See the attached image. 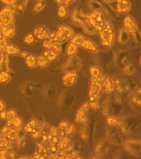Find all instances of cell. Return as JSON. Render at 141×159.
Wrapping results in <instances>:
<instances>
[{
	"mask_svg": "<svg viewBox=\"0 0 141 159\" xmlns=\"http://www.w3.org/2000/svg\"><path fill=\"white\" fill-rule=\"evenodd\" d=\"M85 38L83 35L81 34H76L73 35L71 39V43L74 44L76 45L78 47L81 46L82 43L83 42Z\"/></svg>",
	"mask_w": 141,
	"mask_h": 159,
	"instance_id": "d6986e66",
	"label": "cell"
},
{
	"mask_svg": "<svg viewBox=\"0 0 141 159\" xmlns=\"http://www.w3.org/2000/svg\"><path fill=\"white\" fill-rule=\"evenodd\" d=\"M33 35L36 39L44 40L49 37L50 33L46 28L37 27L34 30Z\"/></svg>",
	"mask_w": 141,
	"mask_h": 159,
	"instance_id": "8fae6325",
	"label": "cell"
},
{
	"mask_svg": "<svg viewBox=\"0 0 141 159\" xmlns=\"http://www.w3.org/2000/svg\"><path fill=\"white\" fill-rule=\"evenodd\" d=\"M6 52L11 55H17L19 53V50L17 48L13 45H7L6 47Z\"/></svg>",
	"mask_w": 141,
	"mask_h": 159,
	"instance_id": "83f0119b",
	"label": "cell"
},
{
	"mask_svg": "<svg viewBox=\"0 0 141 159\" xmlns=\"http://www.w3.org/2000/svg\"><path fill=\"white\" fill-rule=\"evenodd\" d=\"M1 1L7 5H13L14 3V0H1Z\"/></svg>",
	"mask_w": 141,
	"mask_h": 159,
	"instance_id": "60d3db41",
	"label": "cell"
},
{
	"mask_svg": "<svg viewBox=\"0 0 141 159\" xmlns=\"http://www.w3.org/2000/svg\"><path fill=\"white\" fill-rule=\"evenodd\" d=\"M45 5H46L45 0H40L39 1L35 6L33 12L34 13L39 12L40 11H41L44 8Z\"/></svg>",
	"mask_w": 141,
	"mask_h": 159,
	"instance_id": "d4e9b609",
	"label": "cell"
},
{
	"mask_svg": "<svg viewBox=\"0 0 141 159\" xmlns=\"http://www.w3.org/2000/svg\"><path fill=\"white\" fill-rule=\"evenodd\" d=\"M50 61L44 55H42L37 57V66L40 67H46L49 64Z\"/></svg>",
	"mask_w": 141,
	"mask_h": 159,
	"instance_id": "603a6c76",
	"label": "cell"
},
{
	"mask_svg": "<svg viewBox=\"0 0 141 159\" xmlns=\"http://www.w3.org/2000/svg\"><path fill=\"white\" fill-rule=\"evenodd\" d=\"M13 124L15 125V127H19L20 124H21V120L20 118H15L14 119V122H13Z\"/></svg>",
	"mask_w": 141,
	"mask_h": 159,
	"instance_id": "f35d334b",
	"label": "cell"
},
{
	"mask_svg": "<svg viewBox=\"0 0 141 159\" xmlns=\"http://www.w3.org/2000/svg\"><path fill=\"white\" fill-rule=\"evenodd\" d=\"M89 108L88 103H85L83 104L76 115V122H85L86 120V113Z\"/></svg>",
	"mask_w": 141,
	"mask_h": 159,
	"instance_id": "7c38bea8",
	"label": "cell"
},
{
	"mask_svg": "<svg viewBox=\"0 0 141 159\" xmlns=\"http://www.w3.org/2000/svg\"><path fill=\"white\" fill-rule=\"evenodd\" d=\"M69 143V138L68 136L66 135L64 138H62V139H60L59 142L58 143V149L59 150H64V149L66 148Z\"/></svg>",
	"mask_w": 141,
	"mask_h": 159,
	"instance_id": "44dd1931",
	"label": "cell"
},
{
	"mask_svg": "<svg viewBox=\"0 0 141 159\" xmlns=\"http://www.w3.org/2000/svg\"><path fill=\"white\" fill-rule=\"evenodd\" d=\"M108 123L110 125H112V126H115V125H119V124H120L119 121L117 119L114 118H112V117H110L108 119Z\"/></svg>",
	"mask_w": 141,
	"mask_h": 159,
	"instance_id": "e575fe53",
	"label": "cell"
},
{
	"mask_svg": "<svg viewBox=\"0 0 141 159\" xmlns=\"http://www.w3.org/2000/svg\"><path fill=\"white\" fill-rule=\"evenodd\" d=\"M102 86L103 91L107 93H111L114 89V86L111 80L107 77H103Z\"/></svg>",
	"mask_w": 141,
	"mask_h": 159,
	"instance_id": "9a60e30c",
	"label": "cell"
},
{
	"mask_svg": "<svg viewBox=\"0 0 141 159\" xmlns=\"http://www.w3.org/2000/svg\"><path fill=\"white\" fill-rule=\"evenodd\" d=\"M87 16L94 29L100 32L107 21L105 20L103 15L100 11H96L90 15H87Z\"/></svg>",
	"mask_w": 141,
	"mask_h": 159,
	"instance_id": "5b68a950",
	"label": "cell"
},
{
	"mask_svg": "<svg viewBox=\"0 0 141 159\" xmlns=\"http://www.w3.org/2000/svg\"><path fill=\"white\" fill-rule=\"evenodd\" d=\"M68 124L67 122H61L59 124V129L64 130V129H66L68 127Z\"/></svg>",
	"mask_w": 141,
	"mask_h": 159,
	"instance_id": "8d00e7d4",
	"label": "cell"
},
{
	"mask_svg": "<svg viewBox=\"0 0 141 159\" xmlns=\"http://www.w3.org/2000/svg\"><path fill=\"white\" fill-rule=\"evenodd\" d=\"M61 43L53 39L50 35L47 39L44 40L43 42V46L45 48L47 49L54 50L58 52L61 50Z\"/></svg>",
	"mask_w": 141,
	"mask_h": 159,
	"instance_id": "30bf717a",
	"label": "cell"
},
{
	"mask_svg": "<svg viewBox=\"0 0 141 159\" xmlns=\"http://www.w3.org/2000/svg\"><path fill=\"white\" fill-rule=\"evenodd\" d=\"M125 147L130 153L134 155H141V143L136 140H130L126 143Z\"/></svg>",
	"mask_w": 141,
	"mask_h": 159,
	"instance_id": "ba28073f",
	"label": "cell"
},
{
	"mask_svg": "<svg viewBox=\"0 0 141 159\" xmlns=\"http://www.w3.org/2000/svg\"><path fill=\"white\" fill-rule=\"evenodd\" d=\"M1 25V29L3 35L8 37H12L15 34V29L13 27V25Z\"/></svg>",
	"mask_w": 141,
	"mask_h": 159,
	"instance_id": "2e32d148",
	"label": "cell"
},
{
	"mask_svg": "<svg viewBox=\"0 0 141 159\" xmlns=\"http://www.w3.org/2000/svg\"><path fill=\"white\" fill-rule=\"evenodd\" d=\"M117 10L120 13H127L131 9L129 0H117Z\"/></svg>",
	"mask_w": 141,
	"mask_h": 159,
	"instance_id": "4fadbf2b",
	"label": "cell"
},
{
	"mask_svg": "<svg viewBox=\"0 0 141 159\" xmlns=\"http://www.w3.org/2000/svg\"><path fill=\"white\" fill-rule=\"evenodd\" d=\"M90 106L92 107L93 109H96L98 108V104H97V102H95V101H94V102H90Z\"/></svg>",
	"mask_w": 141,
	"mask_h": 159,
	"instance_id": "ab89813d",
	"label": "cell"
},
{
	"mask_svg": "<svg viewBox=\"0 0 141 159\" xmlns=\"http://www.w3.org/2000/svg\"><path fill=\"white\" fill-rule=\"evenodd\" d=\"M68 14V10L67 9V7L64 6H59V8L57 10V15L59 17L61 18L66 17Z\"/></svg>",
	"mask_w": 141,
	"mask_h": 159,
	"instance_id": "484cf974",
	"label": "cell"
},
{
	"mask_svg": "<svg viewBox=\"0 0 141 159\" xmlns=\"http://www.w3.org/2000/svg\"><path fill=\"white\" fill-rule=\"evenodd\" d=\"M43 55H44L45 57L47 58V60L50 62L55 61L57 59L58 57V52L56 51H55L54 50L47 49L43 53Z\"/></svg>",
	"mask_w": 141,
	"mask_h": 159,
	"instance_id": "ac0fdd59",
	"label": "cell"
},
{
	"mask_svg": "<svg viewBox=\"0 0 141 159\" xmlns=\"http://www.w3.org/2000/svg\"><path fill=\"white\" fill-rule=\"evenodd\" d=\"M77 50H78V46L70 43L67 48V50H66L67 54L70 57H72L76 55Z\"/></svg>",
	"mask_w": 141,
	"mask_h": 159,
	"instance_id": "7402d4cb",
	"label": "cell"
},
{
	"mask_svg": "<svg viewBox=\"0 0 141 159\" xmlns=\"http://www.w3.org/2000/svg\"><path fill=\"white\" fill-rule=\"evenodd\" d=\"M74 129H75V127L73 124L68 125V127L64 130V133L66 134V135L68 136L69 135L73 134L74 131Z\"/></svg>",
	"mask_w": 141,
	"mask_h": 159,
	"instance_id": "d6a6232c",
	"label": "cell"
},
{
	"mask_svg": "<svg viewBox=\"0 0 141 159\" xmlns=\"http://www.w3.org/2000/svg\"><path fill=\"white\" fill-rule=\"evenodd\" d=\"M40 135H41V133L39 130H37L35 132L32 133L33 137H34V138H36V139L39 138L40 136Z\"/></svg>",
	"mask_w": 141,
	"mask_h": 159,
	"instance_id": "74e56055",
	"label": "cell"
},
{
	"mask_svg": "<svg viewBox=\"0 0 141 159\" xmlns=\"http://www.w3.org/2000/svg\"><path fill=\"white\" fill-rule=\"evenodd\" d=\"M58 132H59V129H57V128L55 127H50L49 133L51 134L53 137L57 136Z\"/></svg>",
	"mask_w": 141,
	"mask_h": 159,
	"instance_id": "d590c367",
	"label": "cell"
},
{
	"mask_svg": "<svg viewBox=\"0 0 141 159\" xmlns=\"http://www.w3.org/2000/svg\"><path fill=\"white\" fill-rule=\"evenodd\" d=\"M55 1L57 2L59 6L62 5L67 7V6L71 4L76 0H55Z\"/></svg>",
	"mask_w": 141,
	"mask_h": 159,
	"instance_id": "836d02e7",
	"label": "cell"
},
{
	"mask_svg": "<svg viewBox=\"0 0 141 159\" xmlns=\"http://www.w3.org/2000/svg\"><path fill=\"white\" fill-rule=\"evenodd\" d=\"M50 127L49 125L46 123H42V127L40 129V132L41 133V134H47L50 133Z\"/></svg>",
	"mask_w": 141,
	"mask_h": 159,
	"instance_id": "f546056e",
	"label": "cell"
},
{
	"mask_svg": "<svg viewBox=\"0 0 141 159\" xmlns=\"http://www.w3.org/2000/svg\"><path fill=\"white\" fill-rule=\"evenodd\" d=\"M51 37L61 44L70 40L73 35V31L67 26H61L54 33L50 34Z\"/></svg>",
	"mask_w": 141,
	"mask_h": 159,
	"instance_id": "7a4b0ae2",
	"label": "cell"
},
{
	"mask_svg": "<svg viewBox=\"0 0 141 159\" xmlns=\"http://www.w3.org/2000/svg\"><path fill=\"white\" fill-rule=\"evenodd\" d=\"M1 116H2V117L3 118H5V117H6V116H7V115L5 113L3 112V113H2L1 114Z\"/></svg>",
	"mask_w": 141,
	"mask_h": 159,
	"instance_id": "7dc6e473",
	"label": "cell"
},
{
	"mask_svg": "<svg viewBox=\"0 0 141 159\" xmlns=\"http://www.w3.org/2000/svg\"><path fill=\"white\" fill-rule=\"evenodd\" d=\"M133 101L137 104H139L140 106L141 104V89H139V91H137L136 93L134 94Z\"/></svg>",
	"mask_w": 141,
	"mask_h": 159,
	"instance_id": "1f68e13d",
	"label": "cell"
},
{
	"mask_svg": "<svg viewBox=\"0 0 141 159\" xmlns=\"http://www.w3.org/2000/svg\"><path fill=\"white\" fill-rule=\"evenodd\" d=\"M78 75L77 72L74 71H69L64 75L62 77V84L66 87H71L73 86L77 81Z\"/></svg>",
	"mask_w": 141,
	"mask_h": 159,
	"instance_id": "52a82bcc",
	"label": "cell"
},
{
	"mask_svg": "<svg viewBox=\"0 0 141 159\" xmlns=\"http://www.w3.org/2000/svg\"><path fill=\"white\" fill-rule=\"evenodd\" d=\"M57 150H59L58 148L56 147V146H55V145H52L51 147H50V150L51 152H57Z\"/></svg>",
	"mask_w": 141,
	"mask_h": 159,
	"instance_id": "7bdbcfd3",
	"label": "cell"
},
{
	"mask_svg": "<svg viewBox=\"0 0 141 159\" xmlns=\"http://www.w3.org/2000/svg\"><path fill=\"white\" fill-rule=\"evenodd\" d=\"M36 40V38L33 34L29 33L25 36L24 42L27 44H33L34 43Z\"/></svg>",
	"mask_w": 141,
	"mask_h": 159,
	"instance_id": "4316f807",
	"label": "cell"
},
{
	"mask_svg": "<svg viewBox=\"0 0 141 159\" xmlns=\"http://www.w3.org/2000/svg\"><path fill=\"white\" fill-rule=\"evenodd\" d=\"M115 1H117V0H103V2L107 3L114 2Z\"/></svg>",
	"mask_w": 141,
	"mask_h": 159,
	"instance_id": "f6af8a7d",
	"label": "cell"
},
{
	"mask_svg": "<svg viewBox=\"0 0 141 159\" xmlns=\"http://www.w3.org/2000/svg\"><path fill=\"white\" fill-rule=\"evenodd\" d=\"M129 38V32L125 28L122 29L119 33V42L122 44L125 43L128 41Z\"/></svg>",
	"mask_w": 141,
	"mask_h": 159,
	"instance_id": "ffe728a7",
	"label": "cell"
},
{
	"mask_svg": "<svg viewBox=\"0 0 141 159\" xmlns=\"http://www.w3.org/2000/svg\"><path fill=\"white\" fill-rule=\"evenodd\" d=\"M124 72L128 75H131L135 71V67L134 65L132 64L127 65L126 67L124 68Z\"/></svg>",
	"mask_w": 141,
	"mask_h": 159,
	"instance_id": "f1b7e54d",
	"label": "cell"
},
{
	"mask_svg": "<svg viewBox=\"0 0 141 159\" xmlns=\"http://www.w3.org/2000/svg\"><path fill=\"white\" fill-rule=\"evenodd\" d=\"M3 35L2 32V29H1V23H0V40L3 39Z\"/></svg>",
	"mask_w": 141,
	"mask_h": 159,
	"instance_id": "ee69618b",
	"label": "cell"
},
{
	"mask_svg": "<svg viewBox=\"0 0 141 159\" xmlns=\"http://www.w3.org/2000/svg\"><path fill=\"white\" fill-rule=\"evenodd\" d=\"M21 55H23L24 57H26L28 55V53H27V52H22V53H21Z\"/></svg>",
	"mask_w": 141,
	"mask_h": 159,
	"instance_id": "bcb514c9",
	"label": "cell"
},
{
	"mask_svg": "<svg viewBox=\"0 0 141 159\" xmlns=\"http://www.w3.org/2000/svg\"><path fill=\"white\" fill-rule=\"evenodd\" d=\"M51 140H52V144H56L59 143V139L58 138V137L57 136H55V137H53L52 139H51Z\"/></svg>",
	"mask_w": 141,
	"mask_h": 159,
	"instance_id": "b9f144b4",
	"label": "cell"
},
{
	"mask_svg": "<svg viewBox=\"0 0 141 159\" xmlns=\"http://www.w3.org/2000/svg\"><path fill=\"white\" fill-rule=\"evenodd\" d=\"M25 63L28 67L34 68L37 66V57L33 55H27L25 57Z\"/></svg>",
	"mask_w": 141,
	"mask_h": 159,
	"instance_id": "e0dca14e",
	"label": "cell"
},
{
	"mask_svg": "<svg viewBox=\"0 0 141 159\" xmlns=\"http://www.w3.org/2000/svg\"><path fill=\"white\" fill-rule=\"evenodd\" d=\"M90 74L92 75V77H100L102 75L100 70L97 69L96 67H91L90 69Z\"/></svg>",
	"mask_w": 141,
	"mask_h": 159,
	"instance_id": "4dcf8cb0",
	"label": "cell"
},
{
	"mask_svg": "<svg viewBox=\"0 0 141 159\" xmlns=\"http://www.w3.org/2000/svg\"><path fill=\"white\" fill-rule=\"evenodd\" d=\"M103 76L98 77H91V83L89 89V97L90 102L95 101L99 95L103 91L102 86Z\"/></svg>",
	"mask_w": 141,
	"mask_h": 159,
	"instance_id": "3957f363",
	"label": "cell"
},
{
	"mask_svg": "<svg viewBox=\"0 0 141 159\" xmlns=\"http://www.w3.org/2000/svg\"><path fill=\"white\" fill-rule=\"evenodd\" d=\"M81 47L91 52H97L98 50V46L90 40L85 39L83 42L82 43Z\"/></svg>",
	"mask_w": 141,
	"mask_h": 159,
	"instance_id": "5bb4252c",
	"label": "cell"
},
{
	"mask_svg": "<svg viewBox=\"0 0 141 159\" xmlns=\"http://www.w3.org/2000/svg\"><path fill=\"white\" fill-rule=\"evenodd\" d=\"M124 23L125 29L128 32L134 34L138 31L136 23L131 17L127 16L125 18L124 20Z\"/></svg>",
	"mask_w": 141,
	"mask_h": 159,
	"instance_id": "9c48e42d",
	"label": "cell"
},
{
	"mask_svg": "<svg viewBox=\"0 0 141 159\" xmlns=\"http://www.w3.org/2000/svg\"><path fill=\"white\" fill-rule=\"evenodd\" d=\"M102 40V45L105 47H110L114 43L115 33L112 23L106 21L104 27L99 32Z\"/></svg>",
	"mask_w": 141,
	"mask_h": 159,
	"instance_id": "6da1fadb",
	"label": "cell"
},
{
	"mask_svg": "<svg viewBox=\"0 0 141 159\" xmlns=\"http://www.w3.org/2000/svg\"><path fill=\"white\" fill-rule=\"evenodd\" d=\"M15 17L12 10L6 8L0 12V23L4 25H13Z\"/></svg>",
	"mask_w": 141,
	"mask_h": 159,
	"instance_id": "8992f818",
	"label": "cell"
},
{
	"mask_svg": "<svg viewBox=\"0 0 141 159\" xmlns=\"http://www.w3.org/2000/svg\"><path fill=\"white\" fill-rule=\"evenodd\" d=\"M74 22L79 23L83 28L86 32L88 34H94L95 30L89 22L87 16L84 15L81 11H75L72 16Z\"/></svg>",
	"mask_w": 141,
	"mask_h": 159,
	"instance_id": "277c9868",
	"label": "cell"
},
{
	"mask_svg": "<svg viewBox=\"0 0 141 159\" xmlns=\"http://www.w3.org/2000/svg\"><path fill=\"white\" fill-rule=\"evenodd\" d=\"M37 129H36V121L35 120H32L30 122L27 124L24 127L25 132L27 133H34Z\"/></svg>",
	"mask_w": 141,
	"mask_h": 159,
	"instance_id": "cb8c5ba5",
	"label": "cell"
}]
</instances>
